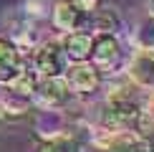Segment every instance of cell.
<instances>
[{
  "label": "cell",
  "instance_id": "cell-2",
  "mask_svg": "<svg viewBox=\"0 0 154 152\" xmlns=\"http://www.w3.org/2000/svg\"><path fill=\"white\" fill-rule=\"evenodd\" d=\"M38 101L48 109H56V106H63L68 99H71V86L63 76H46L43 81H38L35 94Z\"/></svg>",
  "mask_w": 154,
  "mask_h": 152
},
{
  "label": "cell",
  "instance_id": "cell-12",
  "mask_svg": "<svg viewBox=\"0 0 154 152\" xmlns=\"http://www.w3.org/2000/svg\"><path fill=\"white\" fill-rule=\"evenodd\" d=\"M10 91L15 94V97H23V99H30L35 94V86H38V79L35 74H28V71H20L15 76V79L10 81Z\"/></svg>",
  "mask_w": 154,
  "mask_h": 152
},
{
  "label": "cell",
  "instance_id": "cell-7",
  "mask_svg": "<svg viewBox=\"0 0 154 152\" xmlns=\"http://www.w3.org/2000/svg\"><path fill=\"white\" fill-rule=\"evenodd\" d=\"M91 59L96 66H111L119 59V38L114 33H99L91 38Z\"/></svg>",
  "mask_w": 154,
  "mask_h": 152
},
{
  "label": "cell",
  "instance_id": "cell-17",
  "mask_svg": "<svg viewBox=\"0 0 154 152\" xmlns=\"http://www.w3.org/2000/svg\"><path fill=\"white\" fill-rule=\"evenodd\" d=\"M146 5H149V13L154 15V0H149V3H146Z\"/></svg>",
  "mask_w": 154,
  "mask_h": 152
},
{
  "label": "cell",
  "instance_id": "cell-3",
  "mask_svg": "<svg viewBox=\"0 0 154 152\" xmlns=\"http://www.w3.org/2000/svg\"><path fill=\"white\" fill-rule=\"evenodd\" d=\"M35 71L46 79V76H63V68H66V56L63 51L56 46V43H43L41 48L35 51L33 56Z\"/></svg>",
  "mask_w": 154,
  "mask_h": 152
},
{
  "label": "cell",
  "instance_id": "cell-5",
  "mask_svg": "<svg viewBox=\"0 0 154 152\" xmlns=\"http://www.w3.org/2000/svg\"><path fill=\"white\" fill-rule=\"evenodd\" d=\"M109 139H106V147L111 152H154V142L146 139L142 135H134V132H114L109 129L106 132Z\"/></svg>",
  "mask_w": 154,
  "mask_h": 152
},
{
  "label": "cell",
  "instance_id": "cell-8",
  "mask_svg": "<svg viewBox=\"0 0 154 152\" xmlns=\"http://www.w3.org/2000/svg\"><path fill=\"white\" fill-rule=\"evenodd\" d=\"M20 51L13 41L0 36V84H10L20 74Z\"/></svg>",
  "mask_w": 154,
  "mask_h": 152
},
{
  "label": "cell",
  "instance_id": "cell-1",
  "mask_svg": "<svg viewBox=\"0 0 154 152\" xmlns=\"http://www.w3.org/2000/svg\"><path fill=\"white\" fill-rule=\"evenodd\" d=\"M139 114H142V104L137 101L134 94H129V89H116V91L109 94L104 112H101V124L106 129L121 132L129 129L131 124H137Z\"/></svg>",
  "mask_w": 154,
  "mask_h": 152
},
{
  "label": "cell",
  "instance_id": "cell-9",
  "mask_svg": "<svg viewBox=\"0 0 154 152\" xmlns=\"http://www.w3.org/2000/svg\"><path fill=\"white\" fill-rule=\"evenodd\" d=\"M129 76L134 84H139L144 89L154 86V51H139L134 56L131 66H129Z\"/></svg>",
  "mask_w": 154,
  "mask_h": 152
},
{
  "label": "cell",
  "instance_id": "cell-6",
  "mask_svg": "<svg viewBox=\"0 0 154 152\" xmlns=\"http://www.w3.org/2000/svg\"><path fill=\"white\" fill-rule=\"evenodd\" d=\"M63 79L68 81V86H71V91H79V94H91L99 89L101 84V76L96 71L94 66H88V63H76L73 68H68V74L63 76Z\"/></svg>",
  "mask_w": 154,
  "mask_h": 152
},
{
  "label": "cell",
  "instance_id": "cell-10",
  "mask_svg": "<svg viewBox=\"0 0 154 152\" xmlns=\"http://www.w3.org/2000/svg\"><path fill=\"white\" fill-rule=\"evenodd\" d=\"M91 38L88 33H81V30H73V33H68L66 38H63V56L66 59H71L76 63L86 61L88 56H91Z\"/></svg>",
  "mask_w": 154,
  "mask_h": 152
},
{
  "label": "cell",
  "instance_id": "cell-16",
  "mask_svg": "<svg viewBox=\"0 0 154 152\" xmlns=\"http://www.w3.org/2000/svg\"><path fill=\"white\" fill-rule=\"evenodd\" d=\"M76 5H79L81 10H86V13H91L94 8H99V0H76Z\"/></svg>",
  "mask_w": 154,
  "mask_h": 152
},
{
  "label": "cell",
  "instance_id": "cell-11",
  "mask_svg": "<svg viewBox=\"0 0 154 152\" xmlns=\"http://www.w3.org/2000/svg\"><path fill=\"white\" fill-rule=\"evenodd\" d=\"M88 15H94V25L101 33H114V30L119 28V15H116V10H111V8H94Z\"/></svg>",
  "mask_w": 154,
  "mask_h": 152
},
{
  "label": "cell",
  "instance_id": "cell-13",
  "mask_svg": "<svg viewBox=\"0 0 154 152\" xmlns=\"http://www.w3.org/2000/svg\"><path fill=\"white\" fill-rule=\"evenodd\" d=\"M38 152H79V144H76V139L68 137V135H56V137H51L48 142H43L41 147H38Z\"/></svg>",
  "mask_w": 154,
  "mask_h": 152
},
{
  "label": "cell",
  "instance_id": "cell-4",
  "mask_svg": "<svg viewBox=\"0 0 154 152\" xmlns=\"http://www.w3.org/2000/svg\"><path fill=\"white\" fill-rule=\"evenodd\" d=\"M88 21V13L81 10L79 5H76V0H58V5L53 8V25L58 30H79L83 23Z\"/></svg>",
  "mask_w": 154,
  "mask_h": 152
},
{
  "label": "cell",
  "instance_id": "cell-15",
  "mask_svg": "<svg viewBox=\"0 0 154 152\" xmlns=\"http://www.w3.org/2000/svg\"><path fill=\"white\" fill-rule=\"evenodd\" d=\"M43 0H28V3H25V13H28V15H43Z\"/></svg>",
  "mask_w": 154,
  "mask_h": 152
},
{
  "label": "cell",
  "instance_id": "cell-14",
  "mask_svg": "<svg viewBox=\"0 0 154 152\" xmlns=\"http://www.w3.org/2000/svg\"><path fill=\"white\" fill-rule=\"evenodd\" d=\"M137 43L142 51H154V15L139 23L137 28Z\"/></svg>",
  "mask_w": 154,
  "mask_h": 152
}]
</instances>
